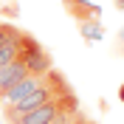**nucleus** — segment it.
<instances>
[{"label": "nucleus", "mask_w": 124, "mask_h": 124, "mask_svg": "<svg viewBox=\"0 0 124 124\" xmlns=\"http://www.w3.org/2000/svg\"><path fill=\"white\" fill-rule=\"evenodd\" d=\"M73 113H79V99L76 93H68L62 99H54L34 110H25V113H6V121L8 124H68Z\"/></svg>", "instance_id": "1"}, {"label": "nucleus", "mask_w": 124, "mask_h": 124, "mask_svg": "<svg viewBox=\"0 0 124 124\" xmlns=\"http://www.w3.org/2000/svg\"><path fill=\"white\" fill-rule=\"evenodd\" d=\"M68 93H73L70 82L62 76L56 68H51L45 76H42V82H39L25 99H20L17 104H6L3 113H25V110H34V107H39V104L54 101V99H62V96H68Z\"/></svg>", "instance_id": "2"}, {"label": "nucleus", "mask_w": 124, "mask_h": 124, "mask_svg": "<svg viewBox=\"0 0 124 124\" xmlns=\"http://www.w3.org/2000/svg\"><path fill=\"white\" fill-rule=\"evenodd\" d=\"M45 73H48V70H45ZM45 73H28V76H23L17 85H11L3 96H0V101H6V104H17L20 99H25V96H28V93L34 90L39 82H42V76H45Z\"/></svg>", "instance_id": "3"}, {"label": "nucleus", "mask_w": 124, "mask_h": 124, "mask_svg": "<svg viewBox=\"0 0 124 124\" xmlns=\"http://www.w3.org/2000/svg\"><path fill=\"white\" fill-rule=\"evenodd\" d=\"M28 73H31V70H28V65H25L23 59L3 65V68H0V96H3V93H6L11 85H17L23 76H28Z\"/></svg>", "instance_id": "4"}, {"label": "nucleus", "mask_w": 124, "mask_h": 124, "mask_svg": "<svg viewBox=\"0 0 124 124\" xmlns=\"http://www.w3.org/2000/svg\"><path fill=\"white\" fill-rule=\"evenodd\" d=\"M79 31H82L85 39H101L104 37V31H101V25H99V17H96V20H82V23H79Z\"/></svg>", "instance_id": "5"}, {"label": "nucleus", "mask_w": 124, "mask_h": 124, "mask_svg": "<svg viewBox=\"0 0 124 124\" xmlns=\"http://www.w3.org/2000/svg\"><path fill=\"white\" fill-rule=\"evenodd\" d=\"M17 25H11V23H0V45H3V42H6V39H11L17 34Z\"/></svg>", "instance_id": "6"}, {"label": "nucleus", "mask_w": 124, "mask_h": 124, "mask_svg": "<svg viewBox=\"0 0 124 124\" xmlns=\"http://www.w3.org/2000/svg\"><path fill=\"white\" fill-rule=\"evenodd\" d=\"M68 124H96V121H93V118H87L85 113L79 110V113H73V116H70V121H68Z\"/></svg>", "instance_id": "7"}, {"label": "nucleus", "mask_w": 124, "mask_h": 124, "mask_svg": "<svg viewBox=\"0 0 124 124\" xmlns=\"http://www.w3.org/2000/svg\"><path fill=\"white\" fill-rule=\"evenodd\" d=\"M118 99H121V101H124V85H121V87H118Z\"/></svg>", "instance_id": "8"}, {"label": "nucleus", "mask_w": 124, "mask_h": 124, "mask_svg": "<svg viewBox=\"0 0 124 124\" xmlns=\"http://www.w3.org/2000/svg\"><path fill=\"white\" fill-rule=\"evenodd\" d=\"M116 6H118V8H124V0H116Z\"/></svg>", "instance_id": "9"}]
</instances>
